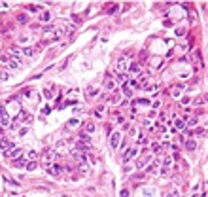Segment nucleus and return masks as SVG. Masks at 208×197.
I'll return each mask as SVG.
<instances>
[{
	"label": "nucleus",
	"mask_w": 208,
	"mask_h": 197,
	"mask_svg": "<svg viewBox=\"0 0 208 197\" xmlns=\"http://www.w3.org/2000/svg\"><path fill=\"white\" fill-rule=\"evenodd\" d=\"M17 119H19V121H23V123H32V116L28 114L27 110H21V112H19Z\"/></svg>",
	"instance_id": "obj_1"
},
{
	"label": "nucleus",
	"mask_w": 208,
	"mask_h": 197,
	"mask_svg": "<svg viewBox=\"0 0 208 197\" xmlns=\"http://www.w3.org/2000/svg\"><path fill=\"white\" fill-rule=\"evenodd\" d=\"M11 148H14V142H9L8 138H2V140H0V150L4 152V154H8Z\"/></svg>",
	"instance_id": "obj_2"
},
{
	"label": "nucleus",
	"mask_w": 208,
	"mask_h": 197,
	"mask_svg": "<svg viewBox=\"0 0 208 197\" xmlns=\"http://www.w3.org/2000/svg\"><path fill=\"white\" fill-rule=\"evenodd\" d=\"M9 123V116H8V110L4 106H0V125H8Z\"/></svg>",
	"instance_id": "obj_3"
},
{
	"label": "nucleus",
	"mask_w": 208,
	"mask_h": 197,
	"mask_svg": "<svg viewBox=\"0 0 208 197\" xmlns=\"http://www.w3.org/2000/svg\"><path fill=\"white\" fill-rule=\"evenodd\" d=\"M45 171H47L49 174H53V176H59V174L63 173V167H61V165H57V163H53V165H49Z\"/></svg>",
	"instance_id": "obj_4"
},
{
	"label": "nucleus",
	"mask_w": 208,
	"mask_h": 197,
	"mask_svg": "<svg viewBox=\"0 0 208 197\" xmlns=\"http://www.w3.org/2000/svg\"><path fill=\"white\" fill-rule=\"evenodd\" d=\"M110 144H112V148H119V144H121V133H113L112 138H110Z\"/></svg>",
	"instance_id": "obj_5"
},
{
	"label": "nucleus",
	"mask_w": 208,
	"mask_h": 197,
	"mask_svg": "<svg viewBox=\"0 0 208 197\" xmlns=\"http://www.w3.org/2000/svg\"><path fill=\"white\" fill-rule=\"evenodd\" d=\"M104 87H106L108 91H112V89H115V82L112 80V76H110V74H106V80H104Z\"/></svg>",
	"instance_id": "obj_6"
},
{
	"label": "nucleus",
	"mask_w": 208,
	"mask_h": 197,
	"mask_svg": "<svg viewBox=\"0 0 208 197\" xmlns=\"http://www.w3.org/2000/svg\"><path fill=\"white\" fill-rule=\"evenodd\" d=\"M136 154H138V150H136V148H131V150H127V154L123 156V163H127V161L131 159V157H134Z\"/></svg>",
	"instance_id": "obj_7"
},
{
	"label": "nucleus",
	"mask_w": 208,
	"mask_h": 197,
	"mask_svg": "<svg viewBox=\"0 0 208 197\" xmlns=\"http://www.w3.org/2000/svg\"><path fill=\"white\" fill-rule=\"evenodd\" d=\"M51 159H53V152L51 150H45V154H44V161H45V169L51 165Z\"/></svg>",
	"instance_id": "obj_8"
},
{
	"label": "nucleus",
	"mask_w": 208,
	"mask_h": 197,
	"mask_svg": "<svg viewBox=\"0 0 208 197\" xmlns=\"http://www.w3.org/2000/svg\"><path fill=\"white\" fill-rule=\"evenodd\" d=\"M78 142H83V144L91 146V137H89L87 133H80V137H78Z\"/></svg>",
	"instance_id": "obj_9"
},
{
	"label": "nucleus",
	"mask_w": 208,
	"mask_h": 197,
	"mask_svg": "<svg viewBox=\"0 0 208 197\" xmlns=\"http://www.w3.org/2000/svg\"><path fill=\"white\" fill-rule=\"evenodd\" d=\"M21 152H23L21 148H15V146H14L11 150L8 152V154H4V156H8V157H19V156H21Z\"/></svg>",
	"instance_id": "obj_10"
},
{
	"label": "nucleus",
	"mask_w": 208,
	"mask_h": 197,
	"mask_svg": "<svg viewBox=\"0 0 208 197\" xmlns=\"http://www.w3.org/2000/svg\"><path fill=\"white\" fill-rule=\"evenodd\" d=\"M174 125H176V129H186V121L182 118H176L174 119Z\"/></svg>",
	"instance_id": "obj_11"
},
{
	"label": "nucleus",
	"mask_w": 208,
	"mask_h": 197,
	"mask_svg": "<svg viewBox=\"0 0 208 197\" xmlns=\"http://www.w3.org/2000/svg\"><path fill=\"white\" fill-rule=\"evenodd\" d=\"M9 61H11V57H9L8 53H2V55H0V64H9Z\"/></svg>",
	"instance_id": "obj_12"
},
{
	"label": "nucleus",
	"mask_w": 208,
	"mask_h": 197,
	"mask_svg": "<svg viewBox=\"0 0 208 197\" xmlns=\"http://www.w3.org/2000/svg\"><path fill=\"white\" fill-rule=\"evenodd\" d=\"M25 165H27V161H25V159H21V157L14 161V167H15V169H21V167H25Z\"/></svg>",
	"instance_id": "obj_13"
},
{
	"label": "nucleus",
	"mask_w": 208,
	"mask_h": 197,
	"mask_svg": "<svg viewBox=\"0 0 208 197\" xmlns=\"http://www.w3.org/2000/svg\"><path fill=\"white\" fill-rule=\"evenodd\" d=\"M95 129H97V125L93 123V121H89V123H85V133H87V135H89V133H93Z\"/></svg>",
	"instance_id": "obj_14"
},
{
	"label": "nucleus",
	"mask_w": 208,
	"mask_h": 197,
	"mask_svg": "<svg viewBox=\"0 0 208 197\" xmlns=\"http://www.w3.org/2000/svg\"><path fill=\"white\" fill-rule=\"evenodd\" d=\"M195 148H197V142H195V140H187V142H186V150L193 152Z\"/></svg>",
	"instance_id": "obj_15"
},
{
	"label": "nucleus",
	"mask_w": 208,
	"mask_h": 197,
	"mask_svg": "<svg viewBox=\"0 0 208 197\" xmlns=\"http://www.w3.org/2000/svg\"><path fill=\"white\" fill-rule=\"evenodd\" d=\"M49 19H51L49 12H42V14H40V21H49Z\"/></svg>",
	"instance_id": "obj_16"
},
{
	"label": "nucleus",
	"mask_w": 208,
	"mask_h": 197,
	"mask_svg": "<svg viewBox=\"0 0 208 197\" xmlns=\"http://www.w3.org/2000/svg\"><path fill=\"white\" fill-rule=\"evenodd\" d=\"M27 157H28V159H30V161H36V157H38V154H36V152H34V150H28V154H27Z\"/></svg>",
	"instance_id": "obj_17"
},
{
	"label": "nucleus",
	"mask_w": 208,
	"mask_h": 197,
	"mask_svg": "<svg viewBox=\"0 0 208 197\" xmlns=\"http://www.w3.org/2000/svg\"><path fill=\"white\" fill-rule=\"evenodd\" d=\"M206 101H208V95H204L203 99H195L193 102H195V106H201V104H203V102H206Z\"/></svg>",
	"instance_id": "obj_18"
},
{
	"label": "nucleus",
	"mask_w": 208,
	"mask_h": 197,
	"mask_svg": "<svg viewBox=\"0 0 208 197\" xmlns=\"http://www.w3.org/2000/svg\"><path fill=\"white\" fill-rule=\"evenodd\" d=\"M118 68H119V72H123V70L127 68V61H125V59H121V61L118 63Z\"/></svg>",
	"instance_id": "obj_19"
},
{
	"label": "nucleus",
	"mask_w": 208,
	"mask_h": 197,
	"mask_svg": "<svg viewBox=\"0 0 208 197\" xmlns=\"http://www.w3.org/2000/svg\"><path fill=\"white\" fill-rule=\"evenodd\" d=\"M87 97H89V99L97 97V89H93V87H87Z\"/></svg>",
	"instance_id": "obj_20"
},
{
	"label": "nucleus",
	"mask_w": 208,
	"mask_h": 197,
	"mask_svg": "<svg viewBox=\"0 0 208 197\" xmlns=\"http://www.w3.org/2000/svg\"><path fill=\"white\" fill-rule=\"evenodd\" d=\"M123 93H125V97H131L132 91H131V87L127 85V83H123Z\"/></svg>",
	"instance_id": "obj_21"
},
{
	"label": "nucleus",
	"mask_w": 208,
	"mask_h": 197,
	"mask_svg": "<svg viewBox=\"0 0 208 197\" xmlns=\"http://www.w3.org/2000/svg\"><path fill=\"white\" fill-rule=\"evenodd\" d=\"M25 167H27L28 171H34V169H36V167H38V163H36V161H28V163H27V165H25Z\"/></svg>",
	"instance_id": "obj_22"
},
{
	"label": "nucleus",
	"mask_w": 208,
	"mask_h": 197,
	"mask_svg": "<svg viewBox=\"0 0 208 197\" xmlns=\"http://www.w3.org/2000/svg\"><path fill=\"white\" fill-rule=\"evenodd\" d=\"M17 21H19V23H27V21H28V17H27L25 14H19V15H17Z\"/></svg>",
	"instance_id": "obj_23"
},
{
	"label": "nucleus",
	"mask_w": 208,
	"mask_h": 197,
	"mask_svg": "<svg viewBox=\"0 0 208 197\" xmlns=\"http://www.w3.org/2000/svg\"><path fill=\"white\" fill-rule=\"evenodd\" d=\"M23 53H25L27 57H32V55H34V49H32V47H25V49H23Z\"/></svg>",
	"instance_id": "obj_24"
},
{
	"label": "nucleus",
	"mask_w": 208,
	"mask_h": 197,
	"mask_svg": "<svg viewBox=\"0 0 208 197\" xmlns=\"http://www.w3.org/2000/svg\"><path fill=\"white\" fill-rule=\"evenodd\" d=\"M148 161H149V157H144V159H140L138 163H136V167H138V169H142V167H144L146 163H148Z\"/></svg>",
	"instance_id": "obj_25"
},
{
	"label": "nucleus",
	"mask_w": 208,
	"mask_h": 197,
	"mask_svg": "<svg viewBox=\"0 0 208 197\" xmlns=\"http://www.w3.org/2000/svg\"><path fill=\"white\" fill-rule=\"evenodd\" d=\"M151 150H153L155 154H161V144H157V142H155V144H151Z\"/></svg>",
	"instance_id": "obj_26"
},
{
	"label": "nucleus",
	"mask_w": 208,
	"mask_h": 197,
	"mask_svg": "<svg viewBox=\"0 0 208 197\" xmlns=\"http://www.w3.org/2000/svg\"><path fill=\"white\" fill-rule=\"evenodd\" d=\"M155 167H157V163L153 161L151 165H148V169H146V173H153V171H155Z\"/></svg>",
	"instance_id": "obj_27"
},
{
	"label": "nucleus",
	"mask_w": 208,
	"mask_h": 197,
	"mask_svg": "<svg viewBox=\"0 0 208 197\" xmlns=\"http://www.w3.org/2000/svg\"><path fill=\"white\" fill-rule=\"evenodd\" d=\"M131 72H140V64H131Z\"/></svg>",
	"instance_id": "obj_28"
},
{
	"label": "nucleus",
	"mask_w": 208,
	"mask_h": 197,
	"mask_svg": "<svg viewBox=\"0 0 208 197\" xmlns=\"http://www.w3.org/2000/svg\"><path fill=\"white\" fill-rule=\"evenodd\" d=\"M68 125H70V127H76V125H80V121H78L76 118H72L70 121H68Z\"/></svg>",
	"instance_id": "obj_29"
},
{
	"label": "nucleus",
	"mask_w": 208,
	"mask_h": 197,
	"mask_svg": "<svg viewBox=\"0 0 208 197\" xmlns=\"http://www.w3.org/2000/svg\"><path fill=\"white\" fill-rule=\"evenodd\" d=\"M176 34H178V36L186 34V27H178V28H176Z\"/></svg>",
	"instance_id": "obj_30"
},
{
	"label": "nucleus",
	"mask_w": 208,
	"mask_h": 197,
	"mask_svg": "<svg viewBox=\"0 0 208 197\" xmlns=\"http://www.w3.org/2000/svg\"><path fill=\"white\" fill-rule=\"evenodd\" d=\"M28 12L36 14V12H40V6H28Z\"/></svg>",
	"instance_id": "obj_31"
},
{
	"label": "nucleus",
	"mask_w": 208,
	"mask_h": 197,
	"mask_svg": "<svg viewBox=\"0 0 208 197\" xmlns=\"http://www.w3.org/2000/svg\"><path fill=\"white\" fill-rule=\"evenodd\" d=\"M9 127L14 129V131H15V129H19V119H17V118H15V119H14V123L9 125Z\"/></svg>",
	"instance_id": "obj_32"
},
{
	"label": "nucleus",
	"mask_w": 208,
	"mask_h": 197,
	"mask_svg": "<svg viewBox=\"0 0 208 197\" xmlns=\"http://www.w3.org/2000/svg\"><path fill=\"white\" fill-rule=\"evenodd\" d=\"M172 97H180V87H174V89H172Z\"/></svg>",
	"instance_id": "obj_33"
},
{
	"label": "nucleus",
	"mask_w": 208,
	"mask_h": 197,
	"mask_svg": "<svg viewBox=\"0 0 208 197\" xmlns=\"http://www.w3.org/2000/svg\"><path fill=\"white\" fill-rule=\"evenodd\" d=\"M44 97H45V99H51V97H53V93H51L49 89H45V91H44Z\"/></svg>",
	"instance_id": "obj_34"
},
{
	"label": "nucleus",
	"mask_w": 208,
	"mask_h": 197,
	"mask_svg": "<svg viewBox=\"0 0 208 197\" xmlns=\"http://www.w3.org/2000/svg\"><path fill=\"white\" fill-rule=\"evenodd\" d=\"M115 12H118V6H115V4H113V6H110L108 14H115Z\"/></svg>",
	"instance_id": "obj_35"
},
{
	"label": "nucleus",
	"mask_w": 208,
	"mask_h": 197,
	"mask_svg": "<svg viewBox=\"0 0 208 197\" xmlns=\"http://www.w3.org/2000/svg\"><path fill=\"white\" fill-rule=\"evenodd\" d=\"M110 101H112V102H118V101H119V95H118V93H115V95H112V97H110Z\"/></svg>",
	"instance_id": "obj_36"
},
{
	"label": "nucleus",
	"mask_w": 208,
	"mask_h": 197,
	"mask_svg": "<svg viewBox=\"0 0 208 197\" xmlns=\"http://www.w3.org/2000/svg\"><path fill=\"white\" fill-rule=\"evenodd\" d=\"M136 104H149V101H148V99H138Z\"/></svg>",
	"instance_id": "obj_37"
},
{
	"label": "nucleus",
	"mask_w": 208,
	"mask_h": 197,
	"mask_svg": "<svg viewBox=\"0 0 208 197\" xmlns=\"http://www.w3.org/2000/svg\"><path fill=\"white\" fill-rule=\"evenodd\" d=\"M193 59H195V61H201V51H195V53H193Z\"/></svg>",
	"instance_id": "obj_38"
},
{
	"label": "nucleus",
	"mask_w": 208,
	"mask_h": 197,
	"mask_svg": "<svg viewBox=\"0 0 208 197\" xmlns=\"http://www.w3.org/2000/svg\"><path fill=\"white\" fill-rule=\"evenodd\" d=\"M0 78H2V80H8V78H9V72H0Z\"/></svg>",
	"instance_id": "obj_39"
},
{
	"label": "nucleus",
	"mask_w": 208,
	"mask_h": 197,
	"mask_svg": "<svg viewBox=\"0 0 208 197\" xmlns=\"http://www.w3.org/2000/svg\"><path fill=\"white\" fill-rule=\"evenodd\" d=\"M23 95H25V97H30V89H28V87H25V89H23Z\"/></svg>",
	"instance_id": "obj_40"
},
{
	"label": "nucleus",
	"mask_w": 208,
	"mask_h": 197,
	"mask_svg": "<svg viewBox=\"0 0 208 197\" xmlns=\"http://www.w3.org/2000/svg\"><path fill=\"white\" fill-rule=\"evenodd\" d=\"M204 133H206L204 129H197V131H195V135H197V137H199V135H204Z\"/></svg>",
	"instance_id": "obj_41"
},
{
	"label": "nucleus",
	"mask_w": 208,
	"mask_h": 197,
	"mask_svg": "<svg viewBox=\"0 0 208 197\" xmlns=\"http://www.w3.org/2000/svg\"><path fill=\"white\" fill-rule=\"evenodd\" d=\"M119 195H121V197H127V195H129V190H121V193H119Z\"/></svg>",
	"instance_id": "obj_42"
},
{
	"label": "nucleus",
	"mask_w": 208,
	"mask_h": 197,
	"mask_svg": "<svg viewBox=\"0 0 208 197\" xmlns=\"http://www.w3.org/2000/svg\"><path fill=\"white\" fill-rule=\"evenodd\" d=\"M165 197H176V192H174V193H167Z\"/></svg>",
	"instance_id": "obj_43"
}]
</instances>
